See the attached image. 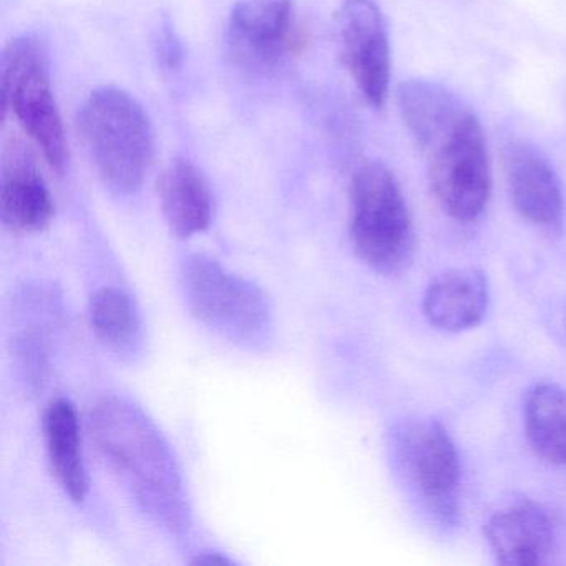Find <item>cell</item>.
<instances>
[{
	"label": "cell",
	"instance_id": "obj_8",
	"mask_svg": "<svg viewBox=\"0 0 566 566\" xmlns=\"http://www.w3.org/2000/svg\"><path fill=\"white\" fill-rule=\"evenodd\" d=\"M306 44L293 0H241L228 24V48L238 65L266 72L280 67Z\"/></svg>",
	"mask_w": 566,
	"mask_h": 566
},
{
	"label": "cell",
	"instance_id": "obj_2",
	"mask_svg": "<svg viewBox=\"0 0 566 566\" xmlns=\"http://www.w3.org/2000/svg\"><path fill=\"white\" fill-rule=\"evenodd\" d=\"M427 155L430 190L452 220H476L492 191L485 134L475 112L460 102L432 132L417 138Z\"/></svg>",
	"mask_w": 566,
	"mask_h": 566
},
{
	"label": "cell",
	"instance_id": "obj_9",
	"mask_svg": "<svg viewBox=\"0 0 566 566\" xmlns=\"http://www.w3.org/2000/svg\"><path fill=\"white\" fill-rule=\"evenodd\" d=\"M340 55L364 101L382 108L389 94L390 49L386 21L374 0H344L337 14Z\"/></svg>",
	"mask_w": 566,
	"mask_h": 566
},
{
	"label": "cell",
	"instance_id": "obj_19",
	"mask_svg": "<svg viewBox=\"0 0 566 566\" xmlns=\"http://www.w3.org/2000/svg\"><path fill=\"white\" fill-rule=\"evenodd\" d=\"M161 57L167 62L168 67H177L178 62L181 59V49L178 44L177 39L171 32H167L165 35L164 48H161Z\"/></svg>",
	"mask_w": 566,
	"mask_h": 566
},
{
	"label": "cell",
	"instance_id": "obj_10",
	"mask_svg": "<svg viewBox=\"0 0 566 566\" xmlns=\"http://www.w3.org/2000/svg\"><path fill=\"white\" fill-rule=\"evenodd\" d=\"M55 205L34 155L21 142H11L2 154L0 218L14 234L44 231L54 218Z\"/></svg>",
	"mask_w": 566,
	"mask_h": 566
},
{
	"label": "cell",
	"instance_id": "obj_1",
	"mask_svg": "<svg viewBox=\"0 0 566 566\" xmlns=\"http://www.w3.org/2000/svg\"><path fill=\"white\" fill-rule=\"evenodd\" d=\"M91 433L144 512L170 532H184L188 506L180 469L147 413L128 400L105 397L92 409Z\"/></svg>",
	"mask_w": 566,
	"mask_h": 566
},
{
	"label": "cell",
	"instance_id": "obj_5",
	"mask_svg": "<svg viewBox=\"0 0 566 566\" xmlns=\"http://www.w3.org/2000/svg\"><path fill=\"white\" fill-rule=\"evenodd\" d=\"M181 287L193 316L231 343L254 346L266 340L271 307L251 281L205 254H191L181 266Z\"/></svg>",
	"mask_w": 566,
	"mask_h": 566
},
{
	"label": "cell",
	"instance_id": "obj_7",
	"mask_svg": "<svg viewBox=\"0 0 566 566\" xmlns=\"http://www.w3.org/2000/svg\"><path fill=\"white\" fill-rule=\"evenodd\" d=\"M400 469L440 516L453 515L460 485V459L452 437L433 419H407L394 433Z\"/></svg>",
	"mask_w": 566,
	"mask_h": 566
},
{
	"label": "cell",
	"instance_id": "obj_20",
	"mask_svg": "<svg viewBox=\"0 0 566 566\" xmlns=\"http://www.w3.org/2000/svg\"><path fill=\"white\" fill-rule=\"evenodd\" d=\"M193 563L195 565H234L233 559L217 552L201 553Z\"/></svg>",
	"mask_w": 566,
	"mask_h": 566
},
{
	"label": "cell",
	"instance_id": "obj_16",
	"mask_svg": "<svg viewBox=\"0 0 566 566\" xmlns=\"http://www.w3.org/2000/svg\"><path fill=\"white\" fill-rule=\"evenodd\" d=\"M525 432L542 459L566 467V389L555 384L533 387L526 397Z\"/></svg>",
	"mask_w": 566,
	"mask_h": 566
},
{
	"label": "cell",
	"instance_id": "obj_15",
	"mask_svg": "<svg viewBox=\"0 0 566 566\" xmlns=\"http://www.w3.org/2000/svg\"><path fill=\"white\" fill-rule=\"evenodd\" d=\"M45 449L59 485L74 502H84L88 475L82 452L77 410L67 399H55L44 416Z\"/></svg>",
	"mask_w": 566,
	"mask_h": 566
},
{
	"label": "cell",
	"instance_id": "obj_17",
	"mask_svg": "<svg viewBox=\"0 0 566 566\" xmlns=\"http://www.w3.org/2000/svg\"><path fill=\"white\" fill-rule=\"evenodd\" d=\"M91 324L101 343L118 356H132L140 347V313L124 290L102 287L92 296Z\"/></svg>",
	"mask_w": 566,
	"mask_h": 566
},
{
	"label": "cell",
	"instance_id": "obj_12",
	"mask_svg": "<svg viewBox=\"0 0 566 566\" xmlns=\"http://www.w3.org/2000/svg\"><path fill=\"white\" fill-rule=\"evenodd\" d=\"M483 533L500 565H545L555 548L552 518L530 500L509 503L493 513Z\"/></svg>",
	"mask_w": 566,
	"mask_h": 566
},
{
	"label": "cell",
	"instance_id": "obj_11",
	"mask_svg": "<svg viewBox=\"0 0 566 566\" xmlns=\"http://www.w3.org/2000/svg\"><path fill=\"white\" fill-rule=\"evenodd\" d=\"M505 177L510 200L523 220L545 231L562 230V185L535 147L526 142L510 144L505 148Z\"/></svg>",
	"mask_w": 566,
	"mask_h": 566
},
{
	"label": "cell",
	"instance_id": "obj_3",
	"mask_svg": "<svg viewBox=\"0 0 566 566\" xmlns=\"http://www.w3.org/2000/svg\"><path fill=\"white\" fill-rule=\"evenodd\" d=\"M85 148L105 185L117 193L140 190L155 155L154 128L144 107L127 92H92L78 115Z\"/></svg>",
	"mask_w": 566,
	"mask_h": 566
},
{
	"label": "cell",
	"instance_id": "obj_14",
	"mask_svg": "<svg viewBox=\"0 0 566 566\" xmlns=\"http://www.w3.org/2000/svg\"><path fill=\"white\" fill-rule=\"evenodd\" d=\"M161 211L178 238L207 230L213 220L214 201L207 177L188 160H174L158 180Z\"/></svg>",
	"mask_w": 566,
	"mask_h": 566
},
{
	"label": "cell",
	"instance_id": "obj_6",
	"mask_svg": "<svg viewBox=\"0 0 566 566\" xmlns=\"http://www.w3.org/2000/svg\"><path fill=\"white\" fill-rule=\"evenodd\" d=\"M2 94L25 134L59 174L69 164L64 125L52 92L48 51L38 38L12 41L2 57Z\"/></svg>",
	"mask_w": 566,
	"mask_h": 566
},
{
	"label": "cell",
	"instance_id": "obj_18",
	"mask_svg": "<svg viewBox=\"0 0 566 566\" xmlns=\"http://www.w3.org/2000/svg\"><path fill=\"white\" fill-rule=\"evenodd\" d=\"M41 331L28 329L14 340V356L28 389L38 392L44 387L49 374V349Z\"/></svg>",
	"mask_w": 566,
	"mask_h": 566
},
{
	"label": "cell",
	"instance_id": "obj_4",
	"mask_svg": "<svg viewBox=\"0 0 566 566\" xmlns=\"http://www.w3.org/2000/svg\"><path fill=\"white\" fill-rule=\"evenodd\" d=\"M350 243L363 263L377 273H400L416 250L412 218L399 181L380 161L354 171L349 188Z\"/></svg>",
	"mask_w": 566,
	"mask_h": 566
},
{
	"label": "cell",
	"instance_id": "obj_13",
	"mask_svg": "<svg viewBox=\"0 0 566 566\" xmlns=\"http://www.w3.org/2000/svg\"><path fill=\"white\" fill-rule=\"evenodd\" d=\"M489 310V283L475 268L439 274L423 294L422 311L430 324L447 333L479 326Z\"/></svg>",
	"mask_w": 566,
	"mask_h": 566
}]
</instances>
